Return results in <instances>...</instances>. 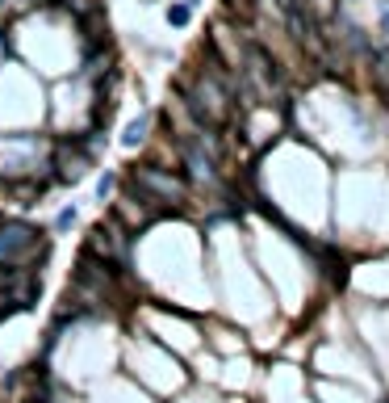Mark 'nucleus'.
Segmentation results:
<instances>
[{
  "label": "nucleus",
  "mask_w": 389,
  "mask_h": 403,
  "mask_svg": "<svg viewBox=\"0 0 389 403\" xmlns=\"http://www.w3.org/2000/svg\"><path fill=\"white\" fill-rule=\"evenodd\" d=\"M50 257V239H42L38 227L13 219V223H0V265H42Z\"/></svg>",
  "instance_id": "1"
},
{
  "label": "nucleus",
  "mask_w": 389,
  "mask_h": 403,
  "mask_svg": "<svg viewBox=\"0 0 389 403\" xmlns=\"http://www.w3.org/2000/svg\"><path fill=\"white\" fill-rule=\"evenodd\" d=\"M130 185L138 189L143 202H185V181L172 177V173H163V168H134L130 173Z\"/></svg>",
  "instance_id": "2"
},
{
  "label": "nucleus",
  "mask_w": 389,
  "mask_h": 403,
  "mask_svg": "<svg viewBox=\"0 0 389 403\" xmlns=\"http://www.w3.org/2000/svg\"><path fill=\"white\" fill-rule=\"evenodd\" d=\"M247 76H251V84H255V97L281 92V84H285V76H281V68H276V59L268 55L260 42H247Z\"/></svg>",
  "instance_id": "3"
},
{
  "label": "nucleus",
  "mask_w": 389,
  "mask_h": 403,
  "mask_svg": "<svg viewBox=\"0 0 389 403\" xmlns=\"http://www.w3.org/2000/svg\"><path fill=\"white\" fill-rule=\"evenodd\" d=\"M147 130H151V114H138V118H134V122L126 126V135H122V143H126V147H138V143L147 139Z\"/></svg>",
  "instance_id": "4"
},
{
  "label": "nucleus",
  "mask_w": 389,
  "mask_h": 403,
  "mask_svg": "<svg viewBox=\"0 0 389 403\" xmlns=\"http://www.w3.org/2000/svg\"><path fill=\"white\" fill-rule=\"evenodd\" d=\"M189 17H193V5H189V0H185V5H172V9H168V26H176V30L189 26Z\"/></svg>",
  "instance_id": "5"
},
{
  "label": "nucleus",
  "mask_w": 389,
  "mask_h": 403,
  "mask_svg": "<svg viewBox=\"0 0 389 403\" xmlns=\"http://www.w3.org/2000/svg\"><path fill=\"white\" fill-rule=\"evenodd\" d=\"M72 223H76V210H72V206H67V210H63V215H59V219H54V231H67V227H72Z\"/></svg>",
  "instance_id": "6"
},
{
  "label": "nucleus",
  "mask_w": 389,
  "mask_h": 403,
  "mask_svg": "<svg viewBox=\"0 0 389 403\" xmlns=\"http://www.w3.org/2000/svg\"><path fill=\"white\" fill-rule=\"evenodd\" d=\"M109 189H114V173H105V177H101V185H96V193H101V197H105V193H109Z\"/></svg>",
  "instance_id": "7"
},
{
  "label": "nucleus",
  "mask_w": 389,
  "mask_h": 403,
  "mask_svg": "<svg viewBox=\"0 0 389 403\" xmlns=\"http://www.w3.org/2000/svg\"><path fill=\"white\" fill-rule=\"evenodd\" d=\"M381 34H385V38H389V9H385V13H381Z\"/></svg>",
  "instance_id": "8"
}]
</instances>
